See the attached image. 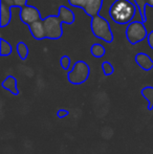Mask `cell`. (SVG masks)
I'll return each instance as SVG.
<instances>
[{
  "mask_svg": "<svg viewBox=\"0 0 153 154\" xmlns=\"http://www.w3.org/2000/svg\"><path fill=\"white\" fill-rule=\"evenodd\" d=\"M137 10L136 4L129 0H115L109 8V15L118 24H128L135 17Z\"/></svg>",
  "mask_w": 153,
  "mask_h": 154,
  "instance_id": "obj_2",
  "label": "cell"
},
{
  "mask_svg": "<svg viewBox=\"0 0 153 154\" xmlns=\"http://www.w3.org/2000/svg\"><path fill=\"white\" fill-rule=\"evenodd\" d=\"M90 75V68L84 61H77L72 66V69L68 72L67 79L69 83L74 85H80L85 83Z\"/></svg>",
  "mask_w": 153,
  "mask_h": 154,
  "instance_id": "obj_5",
  "label": "cell"
},
{
  "mask_svg": "<svg viewBox=\"0 0 153 154\" xmlns=\"http://www.w3.org/2000/svg\"><path fill=\"white\" fill-rule=\"evenodd\" d=\"M149 32H147L145 26V22L143 21H131L128 23V26L126 29V38L129 43L135 45L143 41L148 37Z\"/></svg>",
  "mask_w": 153,
  "mask_h": 154,
  "instance_id": "obj_4",
  "label": "cell"
},
{
  "mask_svg": "<svg viewBox=\"0 0 153 154\" xmlns=\"http://www.w3.org/2000/svg\"><path fill=\"white\" fill-rule=\"evenodd\" d=\"M147 39H148V44H149V46L153 49V31H151L148 34Z\"/></svg>",
  "mask_w": 153,
  "mask_h": 154,
  "instance_id": "obj_20",
  "label": "cell"
},
{
  "mask_svg": "<svg viewBox=\"0 0 153 154\" xmlns=\"http://www.w3.org/2000/svg\"><path fill=\"white\" fill-rule=\"evenodd\" d=\"M75 22V14L65 5L59 8V14L51 15L45 19H40L29 25L31 34L36 40L50 39L57 40L63 36L62 23L72 24Z\"/></svg>",
  "mask_w": 153,
  "mask_h": 154,
  "instance_id": "obj_1",
  "label": "cell"
},
{
  "mask_svg": "<svg viewBox=\"0 0 153 154\" xmlns=\"http://www.w3.org/2000/svg\"><path fill=\"white\" fill-rule=\"evenodd\" d=\"M103 6V0H86L83 11L89 17H94L99 15Z\"/></svg>",
  "mask_w": 153,
  "mask_h": 154,
  "instance_id": "obj_7",
  "label": "cell"
},
{
  "mask_svg": "<svg viewBox=\"0 0 153 154\" xmlns=\"http://www.w3.org/2000/svg\"><path fill=\"white\" fill-rule=\"evenodd\" d=\"M135 62L143 70L149 71L153 68V60L145 53L137 54L135 56Z\"/></svg>",
  "mask_w": 153,
  "mask_h": 154,
  "instance_id": "obj_8",
  "label": "cell"
},
{
  "mask_svg": "<svg viewBox=\"0 0 153 154\" xmlns=\"http://www.w3.org/2000/svg\"><path fill=\"white\" fill-rule=\"evenodd\" d=\"M13 51L12 45L8 42L6 40H4L3 38L0 39V55L2 57H6V56H10Z\"/></svg>",
  "mask_w": 153,
  "mask_h": 154,
  "instance_id": "obj_12",
  "label": "cell"
},
{
  "mask_svg": "<svg viewBox=\"0 0 153 154\" xmlns=\"http://www.w3.org/2000/svg\"><path fill=\"white\" fill-rule=\"evenodd\" d=\"M20 20L22 21L24 24L31 25L32 23L36 22V21L41 19V14L38 11L37 8L32 5H24L20 8Z\"/></svg>",
  "mask_w": 153,
  "mask_h": 154,
  "instance_id": "obj_6",
  "label": "cell"
},
{
  "mask_svg": "<svg viewBox=\"0 0 153 154\" xmlns=\"http://www.w3.org/2000/svg\"><path fill=\"white\" fill-rule=\"evenodd\" d=\"M134 3L136 4L139 8V15L142 17V21L146 22L147 21V15H146V6L149 5L153 8V0H134Z\"/></svg>",
  "mask_w": 153,
  "mask_h": 154,
  "instance_id": "obj_10",
  "label": "cell"
},
{
  "mask_svg": "<svg viewBox=\"0 0 153 154\" xmlns=\"http://www.w3.org/2000/svg\"><path fill=\"white\" fill-rule=\"evenodd\" d=\"M60 64H61L62 68H63L64 70H68L70 67V58L66 55L63 56V57L61 58V60H60Z\"/></svg>",
  "mask_w": 153,
  "mask_h": 154,
  "instance_id": "obj_16",
  "label": "cell"
},
{
  "mask_svg": "<svg viewBox=\"0 0 153 154\" xmlns=\"http://www.w3.org/2000/svg\"><path fill=\"white\" fill-rule=\"evenodd\" d=\"M14 4L17 8H22L27 4V0H14Z\"/></svg>",
  "mask_w": 153,
  "mask_h": 154,
  "instance_id": "obj_19",
  "label": "cell"
},
{
  "mask_svg": "<svg viewBox=\"0 0 153 154\" xmlns=\"http://www.w3.org/2000/svg\"><path fill=\"white\" fill-rule=\"evenodd\" d=\"M90 27H91L92 34L94 35V37L101 39L104 42L111 43L115 39L109 22L104 17L100 16V15L92 17L91 22H90Z\"/></svg>",
  "mask_w": 153,
  "mask_h": 154,
  "instance_id": "obj_3",
  "label": "cell"
},
{
  "mask_svg": "<svg viewBox=\"0 0 153 154\" xmlns=\"http://www.w3.org/2000/svg\"><path fill=\"white\" fill-rule=\"evenodd\" d=\"M1 85L4 89L10 91L12 94H14V95L19 94V90H18V87H17V80H16V78L13 77V75L6 77L5 79H4V81L2 82Z\"/></svg>",
  "mask_w": 153,
  "mask_h": 154,
  "instance_id": "obj_9",
  "label": "cell"
},
{
  "mask_svg": "<svg viewBox=\"0 0 153 154\" xmlns=\"http://www.w3.org/2000/svg\"><path fill=\"white\" fill-rule=\"evenodd\" d=\"M141 94L148 101V110L153 109V87L146 86L141 90Z\"/></svg>",
  "mask_w": 153,
  "mask_h": 154,
  "instance_id": "obj_11",
  "label": "cell"
},
{
  "mask_svg": "<svg viewBox=\"0 0 153 154\" xmlns=\"http://www.w3.org/2000/svg\"><path fill=\"white\" fill-rule=\"evenodd\" d=\"M102 69L105 75H111L115 72V68H113L112 64L109 63L108 61H105L102 63Z\"/></svg>",
  "mask_w": 153,
  "mask_h": 154,
  "instance_id": "obj_15",
  "label": "cell"
},
{
  "mask_svg": "<svg viewBox=\"0 0 153 154\" xmlns=\"http://www.w3.org/2000/svg\"><path fill=\"white\" fill-rule=\"evenodd\" d=\"M69 1V4L75 8H79L81 10H83L84 5H85V2L86 0H68Z\"/></svg>",
  "mask_w": 153,
  "mask_h": 154,
  "instance_id": "obj_17",
  "label": "cell"
},
{
  "mask_svg": "<svg viewBox=\"0 0 153 154\" xmlns=\"http://www.w3.org/2000/svg\"><path fill=\"white\" fill-rule=\"evenodd\" d=\"M69 114V111L66 109H60L57 111V116L59 119H63V118H66V116Z\"/></svg>",
  "mask_w": 153,
  "mask_h": 154,
  "instance_id": "obj_18",
  "label": "cell"
},
{
  "mask_svg": "<svg viewBox=\"0 0 153 154\" xmlns=\"http://www.w3.org/2000/svg\"><path fill=\"white\" fill-rule=\"evenodd\" d=\"M17 53H18V55L21 60H25L29 53L27 45L25 44L24 42H19L18 44H17Z\"/></svg>",
  "mask_w": 153,
  "mask_h": 154,
  "instance_id": "obj_14",
  "label": "cell"
},
{
  "mask_svg": "<svg viewBox=\"0 0 153 154\" xmlns=\"http://www.w3.org/2000/svg\"><path fill=\"white\" fill-rule=\"evenodd\" d=\"M105 53H106V51H105V47L102 44L96 43L90 47V54L96 58H102L105 55Z\"/></svg>",
  "mask_w": 153,
  "mask_h": 154,
  "instance_id": "obj_13",
  "label": "cell"
}]
</instances>
